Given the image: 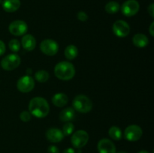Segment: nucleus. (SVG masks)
<instances>
[{
  "label": "nucleus",
  "mask_w": 154,
  "mask_h": 153,
  "mask_svg": "<svg viewBox=\"0 0 154 153\" xmlns=\"http://www.w3.org/2000/svg\"><path fill=\"white\" fill-rule=\"evenodd\" d=\"M50 106L48 102L44 98L35 97L29 104V112L37 118H45L48 115Z\"/></svg>",
  "instance_id": "nucleus-1"
},
{
  "label": "nucleus",
  "mask_w": 154,
  "mask_h": 153,
  "mask_svg": "<svg viewBox=\"0 0 154 153\" xmlns=\"http://www.w3.org/2000/svg\"><path fill=\"white\" fill-rule=\"evenodd\" d=\"M54 74L61 80H70L75 76V66L69 62H60L54 68Z\"/></svg>",
  "instance_id": "nucleus-2"
},
{
  "label": "nucleus",
  "mask_w": 154,
  "mask_h": 153,
  "mask_svg": "<svg viewBox=\"0 0 154 153\" xmlns=\"http://www.w3.org/2000/svg\"><path fill=\"white\" fill-rule=\"evenodd\" d=\"M72 106L75 110L81 113H87L90 112L93 108V102L87 96L78 94L74 98Z\"/></svg>",
  "instance_id": "nucleus-3"
},
{
  "label": "nucleus",
  "mask_w": 154,
  "mask_h": 153,
  "mask_svg": "<svg viewBox=\"0 0 154 153\" xmlns=\"http://www.w3.org/2000/svg\"><path fill=\"white\" fill-rule=\"evenodd\" d=\"M89 140V134L86 130H78L73 134L71 138V142L76 148H81L87 145Z\"/></svg>",
  "instance_id": "nucleus-4"
},
{
  "label": "nucleus",
  "mask_w": 154,
  "mask_h": 153,
  "mask_svg": "<svg viewBox=\"0 0 154 153\" xmlns=\"http://www.w3.org/2000/svg\"><path fill=\"white\" fill-rule=\"evenodd\" d=\"M21 59L17 54H9L2 59L1 66L4 70H13L20 65Z\"/></svg>",
  "instance_id": "nucleus-5"
},
{
  "label": "nucleus",
  "mask_w": 154,
  "mask_h": 153,
  "mask_svg": "<svg viewBox=\"0 0 154 153\" xmlns=\"http://www.w3.org/2000/svg\"><path fill=\"white\" fill-rule=\"evenodd\" d=\"M40 50L44 54L51 56L58 52L59 44L52 39H45L41 43Z\"/></svg>",
  "instance_id": "nucleus-6"
},
{
  "label": "nucleus",
  "mask_w": 154,
  "mask_h": 153,
  "mask_svg": "<svg viewBox=\"0 0 154 153\" xmlns=\"http://www.w3.org/2000/svg\"><path fill=\"white\" fill-rule=\"evenodd\" d=\"M143 135V130L140 126L137 124H131L126 128L124 136L127 140L135 142L141 139Z\"/></svg>",
  "instance_id": "nucleus-7"
},
{
  "label": "nucleus",
  "mask_w": 154,
  "mask_h": 153,
  "mask_svg": "<svg viewBox=\"0 0 154 153\" xmlns=\"http://www.w3.org/2000/svg\"><path fill=\"white\" fill-rule=\"evenodd\" d=\"M17 87L21 92H29L35 87L34 79L30 75H25L18 80L17 82Z\"/></svg>",
  "instance_id": "nucleus-8"
},
{
  "label": "nucleus",
  "mask_w": 154,
  "mask_h": 153,
  "mask_svg": "<svg viewBox=\"0 0 154 153\" xmlns=\"http://www.w3.org/2000/svg\"><path fill=\"white\" fill-rule=\"evenodd\" d=\"M140 8L139 3L136 0H127L123 4L121 11L127 17L134 16L138 12Z\"/></svg>",
  "instance_id": "nucleus-9"
},
{
  "label": "nucleus",
  "mask_w": 154,
  "mask_h": 153,
  "mask_svg": "<svg viewBox=\"0 0 154 153\" xmlns=\"http://www.w3.org/2000/svg\"><path fill=\"white\" fill-rule=\"evenodd\" d=\"M114 34L119 38H125L130 32V27L129 24L124 20H119L114 22L112 27Z\"/></svg>",
  "instance_id": "nucleus-10"
},
{
  "label": "nucleus",
  "mask_w": 154,
  "mask_h": 153,
  "mask_svg": "<svg viewBox=\"0 0 154 153\" xmlns=\"http://www.w3.org/2000/svg\"><path fill=\"white\" fill-rule=\"evenodd\" d=\"M8 30L11 34L15 36L23 35L28 30V26L23 20H14L10 23Z\"/></svg>",
  "instance_id": "nucleus-11"
},
{
  "label": "nucleus",
  "mask_w": 154,
  "mask_h": 153,
  "mask_svg": "<svg viewBox=\"0 0 154 153\" xmlns=\"http://www.w3.org/2000/svg\"><path fill=\"white\" fill-rule=\"evenodd\" d=\"M97 148L99 153H116L115 145L112 141L110 140L104 138V139L100 140L98 142Z\"/></svg>",
  "instance_id": "nucleus-12"
},
{
  "label": "nucleus",
  "mask_w": 154,
  "mask_h": 153,
  "mask_svg": "<svg viewBox=\"0 0 154 153\" xmlns=\"http://www.w3.org/2000/svg\"><path fill=\"white\" fill-rule=\"evenodd\" d=\"M46 137L51 142H60L64 138L63 131L60 129L51 128L46 132Z\"/></svg>",
  "instance_id": "nucleus-13"
},
{
  "label": "nucleus",
  "mask_w": 154,
  "mask_h": 153,
  "mask_svg": "<svg viewBox=\"0 0 154 153\" xmlns=\"http://www.w3.org/2000/svg\"><path fill=\"white\" fill-rule=\"evenodd\" d=\"M21 44H22V46L24 50H26V51H32L35 48L36 40L34 36L28 34L23 36Z\"/></svg>",
  "instance_id": "nucleus-14"
},
{
  "label": "nucleus",
  "mask_w": 154,
  "mask_h": 153,
  "mask_svg": "<svg viewBox=\"0 0 154 153\" xmlns=\"http://www.w3.org/2000/svg\"><path fill=\"white\" fill-rule=\"evenodd\" d=\"M20 7V0H4L2 2V8L4 10L8 13H12L19 9Z\"/></svg>",
  "instance_id": "nucleus-15"
},
{
  "label": "nucleus",
  "mask_w": 154,
  "mask_h": 153,
  "mask_svg": "<svg viewBox=\"0 0 154 153\" xmlns=\"http://www.w3.org/2000/svg\"><path fill=\"white\" fill-rule=\"evenodd\" d=\"M132 42L135 46L139 48H144L149 44V39L144 34L138 33L132 38Z\"/></svg>",
  "instance_id": "nucleus-16"
},
{
  "label": "nucleus",
  "mask_w": 154,
  "mask_h": 153,
  "mask_svg": "<svg viewBox=\"0 0 154 153\" xmlns=\"http://www.w3.org/2000/svg\"><path fill=\"white\" fill-rule=\"evenodd\" d=\"M59 117L62 122H69L75 118V110L72 107H66L60 112Z\"/></svg>",
  "instance_id": "nucleus-17"
},
{
  "label": "nucleus",
  "mask_w": 154,
  "mask_h": 153,
  "mask_svg": "<svg viewBox=\"0 0 154 153\" xmlns=\"http://www.w3.org/2000/svg\"><path fill=\"white\" fill-rule=\"evenodd\" d=\"M69 101L67 95L64 93H57L52 98V103L54 106L58 107H63L66 106Z\"/></svg>",
  "instance_id": "nucleus-18"
},
{
  "label": "nucleus",
  "mask_w": 154,
  "mask_h": 153,
  "mask_svg": "<svg viewBox=\"0 0 154 153\" xmlns=\"http://www.w3.org/2000/svg\"><path fill=\"white\" fill-rule=\"evenodd\" d=\"M65 56L67 59L73 60L77 57L78 54V50L76 46L73 44H70L66 46L65 50Z\"/></svg>",
  "instance_id": "nucleus-19"
},
{
  "label": "nucleus",
  "mask_w": 154,
  "mask_h": 153,
  "mask_svg": "<svg viewBox=\"0 0 154 153\" xmlns=\"http://www.w3.org/2000/svg\"><path fill=\"white\" fill-rule=\"evenodd\" d=\"M108 134H109L110 137L112 138L114 140H120L123 136L122 130H120V128L117 127V126H112L110 128L109 130H108Z\"/></svg>",
  "instance_id": "nucleus-20"
},
{
  "label": "nucleus",
  "mask_w": 154,
  "mask_h": 153,
  "mask_svg": "<svg viewBox=\"0 0 154 153\" xmlns=\"http://www.w3.org/2000/svg\"><path fill=\"white\" fill-rule=\"evenodd\" d=\"M105 11L108 14H115L120 10V4L115 1H111L107 3L105 7Z\"/></svg>",
  "instance_id": "nucleus-21"
},
{
  "label": "nucleus",
  "mask_w": 154,
  "mask_h": 153,
  "mask_svg": "<svg viewBox=\"0 0 154 153\" xmlns=\"http://www.w3.org/2000/svg\"><path fill=\"white\" fill-rule=\"evenodd\" d=\"M50 77L49 73L45 70H38L35 74V78L39 82H45L48 80Z\"/></svg>",
  "instance_id": "nucleus-22"
},
{
  "label": "nucleus",
  "mask_w": 154,
  "mask_h": 153,
  "mask_svg": "<svg viewBox=\"0 0 154 153\" xmlns=\"http://www.w3.org/2000/svg\"><path fill=\"white\" fill-rule=\"evenodd\" d=\"M74 129H75V126H74V124L71 122H66L63 125L62 131H63L64 136H69V135H71L73 133Z\"/></svg>",
  "instance_id": "nucleus-23"
},
{
  "label": "nucleus",
  "mask_w": 154,
  "mask_h": 153,
  "mask_svg": "<svg viewBox=\"0 0 154 153\" xmlns=\"http://www.w3.org/2000/svg\"><path fill=\"white\" fill-rule=\"evenodd\" d=\"M8 47L12 52H17L20 49V43L17 39H12L8 43Z\"/></svg>",
  "instance_id": "nucleus-24"
},
{
  "label": "nucleus",
  "mask_w": 154,
  "mask_h": 153,
  "mask_svg": "<svg viewBox=\"0 0 154 153\" xmlns=\"http://www.w3.org/2000/svg\"><path fill=\"white\" fill-rule=\"evenodd\" d=\"M20 118L21 121L24 122H27L30 121V119H31V113L29 111H23L20 114Z\"/></svg>",
  "instance_id": "nucleus-25"
},
{
  "label": "nucleus",
  "mask_w": 154,
  "mask_h": 153,
  "mask_svg": "<svg viewBox=\"0 0 154 153\" xmlns=\"http://www.w3.org/2000/svg\"><path fill=\"white\" fill-rule=\"evenodd\" d=\"M77 17L79 20L80 21H82V22H85L88 20V15L85 13L84 11H79L77 15Z\"/></svg>",
  "instance_id": "nucleus-26"
},
{
  "label": "nucleus",
  "mask_w": 154,
  "mask_h": 153,
  "mask_svg": "<svg viewBox=\"0 0 154 153\" xmlns=\"http://www.w3.org/2000/svg\"><path fill=\"white\" fill-rule=\"evenodd\" d=\"M48 153H60V150L56 146H50L48 148Z\"/></svg>",
  "instance_id": "nucleus-27"
},
{
  "label": "nucleus",
  "mask_w": 154,
  "mask_h": 153,
  "mask_svg": "<svg viewBox=\"0 0 154 153\" xmlns=\"http://www.w3.org/2000/svg\"><path fill=\"white\" fill-rule=\"evenodd\" d=\"M5 50H6L5 44V43L2 41V40H0V56H2L3 54L5 53Z\"/></svg>",
  "instance_id": "nucleus-28"
},
{
  "label": "nucleus",
  "mask_w": 154,
  "mask_h": 153,
  "mask_svg": "<svg viewBox=\"0 0 154 153\" xmlns=\"http://www.w3.org/2000/svg\"><path fill=\"white\" fill-rule=\"evenodd\" d=\"M147 10H148V14L151 16V17H154V4L153 3H151L150 4V6L147 8Z\"/></svg>",
  "instance_id": "nucleus-29"
},
{
  "label": "nucleus",
  "mask_w": 154,
  "mask_h": 153,
  "mask_svg": "<svg viewBox=\"0 0 154 153\" xmlns=\"http://www.w3.org/2000/svg\"><path fill=\"white\" fill-rule=\"evenodd\" d=\"M154 28V22H152V23L150 24V29H149V32H150V34L151 36L154 35V32H153L154 28Z\"/></svg>",
  "instance_id": "nucleus-30"
},
{
  "label": "nucleus",
  "mask_w": 154,
  "mask_h": 153,
  "mask_svg": "<svg viewBox=\"0 0 154 153\" xmlns=\"http://www.w3.org/2000/svg\"><path fill=\"white\" fill-rule=\"evenodd\" d=\"M63 153H75V151L72 148H68L66 149H65Z\"/></svg>",
  "instance_id": "nucleus-31"
},
{
  "label": "nucleus",
  "mask_w": 154,
  "mask_h": 153,
  "mask_svg": "<svg viewBox=\"0 0 154 153\" xmlns=\"http://www.w3.org/2000/svg\"><path fill=\"white\" fill-rule=\"evenodd\" d=\"M138 153H149V152L147 151H146V150H141V151H140Z\"/></svg>",
  "instance_id": "nucleus-32"
},
{
  "label": "nucleus",
  "mask_w": 154,
  "mask_h": 153,
  "mask_svg": "<svg viewBox=\"0 0 154 153\" xmlns=\"http://www.w3.org/2000/svg\"><path fill=\"white\" fill-rule=\"evenodd\" d=\"M116 153H127V152L125 151H119L118 152H116Z\"/></svg>",
  "instance_id": "nucleus-33"
}]
</instances>
